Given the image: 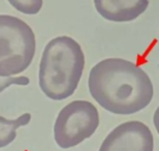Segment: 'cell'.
<instances>
[{"mask_svg": "<svg viewBox=\"0 0 159 151\" xmlns=\"http://www.w3.org/2000/svg\"><path fill=\"white\" fill-rule=\"evenodd\" d=\"M153 124H154V126H155V128H156L157 133L159 134V106H158L157 109L154 112V115H153Z\"/></svg>", "mask_w": 159, "mask_h": 151, "instance_id": "cell-10", "label": "cell"}, {"mask_svg": "<svg viewBox=\"0 0 159 151\" xmlns=\"http://www.w3.org/2000/svg\"><path fill=\"white\" fill-rule=\"evenodd\" d=\"M99 113L92 102L77 99L61 109L54 124V138L60 148L68 149L89 139L99 126Z\"/></svg>", "mask_w": 159, "mask_h": 151, "instance_id": "cell-4", "label": "cell"}, {"mask_svg": "<svg viewBox=\"0 0 159 151\" xmlns=\"http://www.w3.org/2000/svg\"><path fill=\"white\" fill-rule=\"evenodd\" d=\"M85 67L81 45L70 36H57L46 45L41 55L39 84L43 94L63 101L74 94Z\"/></svg>", "mask_w": 159, "mask_h": 151, "instance_id": "cell-2", "label": "cell"}, {"mask_svg": "<svg viewBox=\"0 0 159 151\" xmlns=\"http://www.w3.org/2000/svg\"><path fill=\"white\" fill-rule=\"evenodd\" d=\"M31 120V114L25 113L17 119H6L0 116V148L8 146L17 138V130L27 125Z\"/></svg>", "mask_w": 159, "mask_h": 151, "instance_id": "cell-7", "label": "cell"}, {"mask_svg": "<svg viewBox=\"0 0 159 151\" xmlns=\"http://www.w3.org/2000/svg\"><path fill=\"white\" fill-rule=\"evenodd\" d=\"M12 7L25 15H36L40 12L43 0H7Z\"/></svg>", "mask_w": 159, "mask_h": 151, "instance_id": "cell-8", "label": "cell"}, {"mask_svg": "<svg viewBox=\"0 0 159 151\" xmlns=\"http://www.w3.org/2000/svg\"><path fill=\"white\" fill-rule=\"evenodd\" d=\"M35 51L32 28L20 18L0 15V76L23 73L32 62Z\"/></svg>", "mask_w": 159, "mask_h": 151, "instance_id": "cell-3", "label": "cell"}, {"mask_svg": "<svg viewBox=\"0 0 159 151\" xmlns=\"http://www.w3.org/2000/svg\"><path fill=\"white\" fill-rule=\"evenodd\" d=\"M30 83L29 78L27 77H1L0 76V92L11 85L26 86Z\"/></svg>", "mask_w": 159, "mask_h": 151, "instance_id": "cell-9", "label": "cell"}, {"mask_svg": "<svg viewBox=\"0 0 159 151\" xmlns=\"http://www.w3.org/2000/svg\"><path fill=\"white\" fill-rule=\"evenodd\" d=\"M154 137L144 122L126 121L104 138L98 151H153Z\"/></svg>", "mask_w": 159, "mask_h": 151, "instance_id": "cell-5", "label": "cell"}, {"mask_svg": "<svg viewBox=\"0 0 159 151\" xmlns=\"http://www.w3.org/2000/svg\"><path fill=\"white\" fill-rule=\"evenodd\" d=\"M96 12L111 22L123 23L138 19L147 11L150 0H93Z\"/></svg>", "mask_w": 159, "mask_h": 151, "instance_id": "cell-6", "label": "cell"}, {"mask_svg": "<svg viewBox=\"0 0 159 151\" xmlns=\"http://www.w3.org/2000/svg\"><path fill=\"white\" fill-rule=\"evenodd\" d=\"M88 88L101 108L117 115H131L152 101L154 87L141 66L123 58H106L89 73Z\"/></svg>", "mask_w": 159, "mask_h": 151, "instance_id": "cell-1", "label": "cell"}]
</instances>
